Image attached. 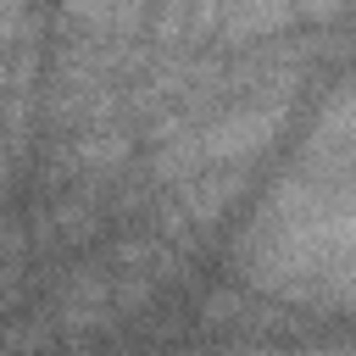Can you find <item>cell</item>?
I'll return each mask as SVG.
<instances>
[{
  "mask_svg": "<svg viewBox=\"0 0 356 356\" xmlns=\"http://www.w3.org/2000/svg\"><path fill=\"white\" fill-rule=\"evenodd\" d=\"M278 117L284 111H234L228 122H217V128H206L184 156L189 161H234V156H245V150H256V145H267L273 139V128H278Z\"/></svg>",
  "mask_w": 356,
  "mask_h": 356,
  "instance_id": "1",
  "label": "cell"
}]
</instances>
